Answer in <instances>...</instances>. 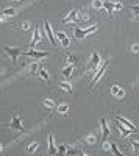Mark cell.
I'll list each match as a JSON object with an SVG mask.
<instances>
[{
    "label": "cell",
    "instance_id": "obj_1",
    "mask_svg": "<svg viewBox=\"0 0 139 156\" xmlns=\"http://www.w3.org/2000/svg\"><path fill=\"white\" fill-rule=\"evenodd\" d=\"M95 30H97V25H92V27H89V28H80V27H75V28H73V34H75V37H77L78 41H81V39H84L87 34L94 33Z\"/></svg>",
    "mask_w": 139,
    "mask_h": 156
},
{
    "label": "cell",
    "instance_id": "obj_2",
    "mask_svg": "<svg viewBox=\"0 0 139 156\" xmlns=\"http://www.w3.org/2000/svg\"><path fill=\"white\" fill-rule=\"evenodd\" d=\"M5 51H6V55H9L11 61L12 62H16L19 55H22V50L17 48V47H9V45H5Z\"/></svg>",
    "mask_w": 139,
    "mask_h": 156
},
{
    "label": "cell",
    "instance_id": "obj_3",
    "mask_svg": "<svg viewBox=\"0 0 139 156\" xmlns=\"http://www.w3.org/2000/svg\"><path fill=\"white\" fill-rule=\"evenodd\" d=\"M106 67H108V61L103 64V66H100L98 67V70H97V73L94 75V78H92V81H91V84H89V89H92L94 87V84L100 80V78H102L103 76V73H105V70H106Z\"/></svg>",
    "mask_w": 139,
    "mask_h": 156
},
{
    "label": "cell",
    "instance_id": "obj_4",
    "mask_svg": "<svg viewBox=\"0 0 139 156\" xmlns=\"http://www.w3.org/2000/svg\"><path fill=\"white\" fill-rule=\"evenodd\" d=\"M23 55H25V56H30V58H34V59H41V58H47V56H48L47 51H36L34 48L25 51Z\"/></svg>",
    "mask_w": 139,
    "mask_h": 156
},
{
    "label": "cell",
    "instance_id": "obj_5",
    "mask_svg": "<svg viewBox=\"0 0 139 156\" xmlns=\"http://www.w3.org/2000/svg\"><path fill=\"white\" fill-rule=\"evenodd\" d=\"M123 8V5L122 3H114V2H103V9L105 11H108V14H111L114 9H122Z\"/></svg>",
    "mask_w": 139,
    "mask_h": 156
},
{
    "label": "cell",
    "instance_id": "obj_6",
    "mask_svg": "<svg viewBox=\"0 0 139 156\" xmlns=\"http://www.w3.org/2000/svg\"><path fill=\"white\" fill-rule=\"evenodd\" d=\"M9 126L12 128V129H16V131H23V126H22V120H20V117L19 115H12V119H11V123H9Z\"/></svg>",
    "mask_w": 139,
    "mask_h": 156
},
{
    "label": "cell",
    "instance_id": "obj_7",
    "mask_svg": "<svg viewBox=\"0 0 139 156\" xmlns=\"http://www.w3.org/2000/svg\"><path fill=\"white\" fill-rule=\"evenodd\" d=\"M62 22H64V23H69V22L77 23V22H78V9H72L69 14L62 19Z\"/></svg>",
    "mask_w": 139,
    "mask_h": 156
},
{
    "label": "cell",
    "instance_id": "obj_8",
    "mask_svg": "<svg viewBox=\"0 0 139 156\" xmlns=\"http://www.w3.org/2000/svg\"><path fill=\"white\" fill-rule=\"evenodd\" d=\"M44 31H45V34H47V37H48L50 44H52V45H56V41H55V36H53L52 27H50V23H48V22L44 23Z\"/></svg>",
    "mask_w": 139,
    "mask_h": 156
},
{
    "label": "cell",
    "instance_id": "obj_9",
    "mask_svg": "<svg viewBox=\"0 0 139 156\" xmlns=\"http://www.w3.org/2000/svg\"><path fill=\"white\" fill-rule=\"evenodd\" d=\"M116 128H117L119 131L122 133V136H123V137H127V136H128V134H131V133H139V131H134V129H130V128H127V126H125L123 123L120 125V122H117V120H116Z\"/></svg>",
    "mask_w": 139,
    "mask_h": 156
},
{
    "label": "cell",
    "instance_id": "obj_10",
    "mask_svg": "<svg viewBox=\"0 0 139 156\" xmlns=\"http://www.w3.org/2000/svg\"><path fill=\"white\" fill-rule=\"evenodd\" d=\"M100 62H102V58H100V53H92V56H91V67L95 70V69H98L100 67Z\"/></svg>",
    "mask_w": 139,
    "mask_h": 156
},
{
    "label": "cell",
    "instance_id": "obj_11",
    "mask_svg": "<svg viewBox=\"0 0 139 156\" xmlns=\"http://www.w3.org/2000/svg\"><path fill=\"white\" fill-rule=\"evenodd\" d=\"M56 37L61 41V45L64 47V48H67V47H69V44H70V42H69V37H67V34H66V33L58 31V33H56Z\"/></svg>",
    "mask_w": 139,
    "mask_h": 156
},
{
    "label": "cell",
    "instance_id": "obj_12",
    "mask_svg": "<svg viewBox=\"0 0 139 156\" xmlns=\"http://www.w3.org/2000/svg\"><path fill=\"white\" fill-rule=\"evenodd\" d=\"M111 92H112V95H114L116 98H122L125 95L123 89H120V86H117V84H114V86L111 87Z\"/></svg>",
    "mask_w": 139,
    "mask_h": 156
},
{
    "label": "cell",
    "instance_id": "obj_13",
    "mask_svg": "<svg viewBox=\"0 0 139 156\" xmlns=\"http://www.w3.org/2000/svg\"><path fill=\"white\" fill-rule=\"evenodd\" d=\"M41 41V34H39V30H37V27H34V36L31 39V42H30V48H34V45Z\"/></svg>",
    "mask_w": 139,
    "mask_h": 156
},
{
    "label": "cell",
    "instance_id": "obj_14",
    "mask_svg": "<svg viewBox=\"0 0 139 156\" xmlns=\"http://www.w3.org/2000/svg\"><path fill=\"white\" fill-rule=\"evenodd\" d=\"M100 126H102V136H103V139L106 140L108 136H109V129H108V125H106V120H105V119L100 120Z\"/></svg>",
    "mask_w": 139,
    "mask_h": 156
},
{
    "label": "cell",
    "instance_id": "obj_15",
    "mask_svg": "<svg viewBox=\"0 0 139 156\" xmlns=\"http://www.w3.org/2000/svg\"><path fill=\"white\" fill-rule=\"evenodd\" d=\"M116 120H117V122H120V123H123V125L127 126V128H130V129H134V131H137V129L134 128V125H133L130 120H127V119H125V117H120V115H117V117H116Z\"/></svg>",
    "mask_w": 139,
    "mask_h": 156
},
{
    "label": "cell",
    "instance_id": "obj_16",
    "mask_svg": "<svg viewBox=\"0 0 139 156\" xmlns=\"http://www.w3.org/2000/svg\"><path fill=\"white\" fill-rule=\"evenodd\" d=\"M56 148H55V142H53V136L48 134V153L50 154H56Z\"/></svg>",
    "mask_w": 139,
    "mask_h": 156
},
{
    "label": "cell",
    "instance_id": "obj_17",
    "mask_svg": "<svg viewBox=\"0 0 139 156\" xmlns=\"http://www.w3.org/2000/svg\"><path fill=\"white\" fill-rule=\"evenodd\" d=\"M42 106H45V108H48V109H55V108H56L55 101H53V100H50V98L42 100Z\"/></svg>",
    "mask_w": 139,
    "mask_h": 156
},
{
    "label": "cell",
    "instance_id": "obj_18",
    "mask_svg": "<svg viewBox=\"0 0 139 156\" xmlns=\"http://www.w3.org/2000/svg\"><path fill=\"white\" fill-rule=\"evenodd\" d=\"M16 14V9L14 8H6L0 11V16H14Z\"/></svg>",
    "mask_w": 139,
    "mask_h": 156
},
{
    "label": "cell",
    "instance_id": "obj_19",
    "mask_svg": "<svg viewBox=\"0 0 139 156\" xmlns=\"http://www.w3.org/2000/svg\"><path fill=\"white\" fill-rule=\"evenodd\" d=\"M37 75H39L42 80H45V81H48V72L44 69V67H39V70H37Z\"/></svg>",
    "mask_w": 139,
    "mask_h": 156
},
{
    "label": "cell",
    "instance_id": "obj_20",
    "mask_svg": "<svg viewBox=\"0 0 139 156\" xmlns=\"http://www.w3.org/2000/svg\"><path fill=\"white\" fill-rule=\"evenodd\" d=\"M72 72H73V66H70V64H69L67 67H64V69H62V75H64L66 78H69V76L72 75Z\"/></svg>",
    "mask_w": 139,
    "mask_h": 156
},
{
    "label": "cell",
    "instance_id": "obj_21",
    "mask_svg": "<svg viewBox=\"0 0 139 156\" xmlns=\"http://www.w3.org/2000/svg\"><path fill=\"white\" fill-rule=\"evenodd\" d=\"M58 112H59V114H67V112H69V105H66V103L59 105V106H58Z\"/></svg>",
    "mask_w": 139,
    "mask_h": 156
},
{
    "label": "cell",
    "instance_id": "obj_22",
    "mask_svg": "<svg viewBox=\"0 0 139 156\" xmlns=\"http://www.w3.org/2000/svg\"><path fill=\"white\" fill-rule=\"evenodd\" d=\"M131 148H133V151L139 153V137L137 139H131Z\"/></svg>",
    "mask_w": 139,
    "mask_h": 156
},
{
    "label": "cell",
    "instance_id": "obj_23",
    "mask_svg": "<svg viewBox=\"0 0 139 156\" xmlns=\"http://www.w3.org/2000/svg\"><path fill=\"white\" fill-rule=\"evenodd\" d=\"M59 86L62 87V90H66V92H72V84H70V83H66V81H62V83H61Z\"/></svg>",
    "mask_w": 139,
    "mask_h": 156
},
{
    "label": "cell",
    "instance_id": "obj_24",
    "mask_svg": "<svg viewBox=\"0 0 139 156\" xmlns=\"http://www.w3.org/2000/svg\"><path fill=\"white\" fill-rule=\"evenodd\" d=\"M37 147H39V144H37V142H33L31 145H28V148H27V153H34V151L37 150Z\"/></svg>",
    "mask_w": 139,
    "mask_h": 156
},
{
    "label": "cell",
    "instance_id": "obj_25",
    "mask_svg": "<svg viewBox=\"0 0 139 156\" xmlns=\"http://www.w3.org/2000/svg\"><path fill=\"white\" fill-rule=\"evenodd\" d=\"M66 61L70 64V66H75V64H77V58H75L73 55H67L66 56Z\"/></svg>",
    "mask_w": 139,
    "mask_h": 156
},
{
    "label": "cell",
    "instance_id": "obj_26",
    "mask_svg": "<svg viewBox=\"0 0 139 156\" xmlns=\"http://www.w3.org/2000/svg\"><path fill=\"white\" fill-rule=\"evenodd\" d=\"M109 148H111V151L114 153V154H117V156H122V151H120V150H117L116 144H112V142H111V144H109Z\"/></svg>",
    "mask_w": 139,
    "mask_h": 156
},
{
    "label": "cell",
    "instance_id": "obj_27",
    "mask_svg": "<svg viewBox=\"0 0 139 156\" xmlns=\"http://www.w3.org/2000/svg\"><path fill=\"white\" fill-rule=\"evenodd\" d=\"M92 6H94L95 9L103 8V0H94V2H92Z\"/></svg>",
    "mask_w": 139,
    "mask_h": 156
},
{
    "label": "cell",
    "instance_id": "obj_28",
    "mask_svg": "<svg viewBox=\"0 0 139 156\" xmlns=\"http://www.w3.org/2000/svg\"><path fill=\"white\" fill-rule=\"evenodd\" d=\"M86 142H87V144H89V145H94L95 142H97V139H95V136H94V134H91V136H87Z\"/></svg>",
    "mask_w": 139,
    "mask_h": 156
},
{
    "label": "cell",
    "instance_id": "obj_29",
    "mask_svg": "<svg viewBox=\"0 0 139 156\" xmlns=\"http://www.w3.org/2000/svg\"><path fill=\"white\" fill-rule=\"evenodd\" d=\"M131 12H133V16H139V5L131 6Z\"/></svg>",
    "mask_w": 139,
    "mask_h": 156
},
{
    "label": "cell",
    "instance_id": "obj_30",
    "mask_svg": "<svg viewBox=\"0 0 139 156\" xmlns=\"http://www.w3.org/2000/svg\"><path fill=\"white\" fill-rule=\"evenodd\" d=\"M30 25H31L30 22H22V23H20V28H22V30H30Z\"/></svg>",
    "mask_w": 139,
    "mask_h": 156
},
{
    "label": "cell",
    "instance_id": "obj_31",
    "mask_svg": "<svg viewBox=\"0 0 139 156\" xmlns=\"http://www.w3.org/2000/svg\"><path fill=\"white\" fill-rule=\"evenodd\" d=\"M30 70H31V72H37V70H39V66H37V62H33V64H31V66H30Z\"/></svg>",
    "mask_w": 139,
    "mask_h": 156
},
{
    "label": "cell",
    "instance_id": "obj_32",
    "mask_svg": "<svg viewBox=\"0 0 139 156\" xmlns=\"http://www.w3.org/2000/svg\"><path fill=\"white\" fill-rule=\"evenodd\" d=\"M66 151H67V150H66L64 145H59V147H58V153H59V154H66Z\"/></svg>",
    "mask_w": 139,
    "mask_h": 156
},
{
    "label": "cell",
    "instance_id": "obj_33",
    "mask_svg": "<svg viewBox=\"0 0 139 156\" xmlns=\"http://www.w3.org/2000/svg\"><path fill=\"white\" fill-rule=\"evenodd\" d=\"M131 50L134 51V53H137V51H139V45H137V44H136V45H133V47H131Z\"/></svg>",
    "mask_w": 139,
    "mask_h": 156
},
{
    "label": "cell",
    "instance_id": "obj_34",
    "mask_svg": "<svg viewBox=\"0 0 139 156\" xmlns=\"http://www.w3.org/2000/svg\"><path fill=\"white\" fill-rule=\"evenodd\" d=\"M12 3H17V2H23V0H11Z\"/></svg>",
    "mask_w": 139,
    "mask_h": 156
},
{
    "label": "cell",
    "instance_id": "obj_35",
    "mask_svg": "<svg viewBox=\"0 0 139 156\" xmlns=\"http://www.w3.org/2000/svg\"><path fill=\"white\" fill-rule=\"evenodd\" d=\"M3 150V144H0V151H2Z\"/></svg>",
    "mask_w": 139,
    "mask_h": 156
}]
</instances>
